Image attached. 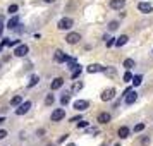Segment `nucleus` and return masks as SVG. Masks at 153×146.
<instances>
[{"instance_id":"a211bd4d","label":"nucleus","mask_w":153,"mask_h":146,"mask_svg":"<svg viewBox=\"0 0 153 146\" xmlns=\"http://www.w3.org/2000/svg\"><path fill=\"white\" fill-rule=\"evenodd\" d=\"M69 102H71V93H69V91H65L62 96H60V103H62L64 107H65V105L69 103Z\"/></svg>"},{"instance_id":"9d476101","label":"nucleus","mask_w":153,"mask_h":146,"mask_svg":"<svg viewBox=\"0 0 153 146\" xmlns=\"http://www.w3.org/2000/svg\"><path fill=\"white\" fill-rule=\"evenodd\" d=\"M105 69H107V67L100 65V64H91V65H88V67H86V72L95 74V72H105Z\"/></svg>"},{"instance_id":"412c9836","label":"nucleus","mask_w":153,"mask_h":146,"mask_svg":"<svg viewBox=\"0 0 153 146\" xmlns=\"http://www.w3.org/2000/svg\"><path fill=\"white\" fill-rule=\"evenodd\" d=\"M38 83H40V77L38 76H31V79H29V83H28V88H33V86H36Z\"/></svg>"},{"instance_id":"bb28decb","label":"nucleus","mask_w":153,"mask_h":146,"mask_svg":"<svg viewBox=\"0 0 153 146\" xmlns=\"http://www.w3.org/2000/svg\"><path fill=\"white\" fill-rule=\"evenodd\" d=\"M143 129H145V124H136L134 127H132V131L134 132H141Z\"/></svg>"},{"instance_id":"4be33fe9","label":"nucleus","mask_w":153,"mask_h":146,"mask_svg":"<svg viewBox=\"0 0 153 146\" xmlns=\"http://www.w3.org/2000/svg\"><path fill=\"white\" fill-rule=\"evenodd\" d=\"M120 28V26H119V21H112V22H108V31H117V29Z\"/></svg>"},{"instance_id":"4468645a","label":"nucleus","mask_w":153,"mask_h":146,"mask_svg":"<svg viewBox=\"0 0 153 146\" xmlns=\"http://www.w3.org/2000/svg\"><path fill=\"white\" fill-rule=\"evenodd\" d=\"M126 5V0H110V9L114 10H120V9H124Z\"/></svg>"},{"instance_id":"2eb2a0df","label":"nucleus","mask_w":153,"mask_h":146,"mask_svg":"<svg viewBox=\"0 0 153 146\" xmlns=\"http://www.w3.org/2000/svg\"><path fill=\"white\" fill-rule=\"evenodd\" d=\"M17 26H19V16H12L10 19H9V22H7V28L9 29H17Z\"/></svg>"},{"instance_id":"dca6fc26","label":"nucleus","mask_w":153,"mask_h":146,"mask_svg":"<svg viewBox=\"0 0 153 146\" xmlns=\"http://www.w3.org/2000/svg\"><path fill=\"white\" fill-rule=\"evenodd\" d=\"M129 132H131V129H129V127H126V125H122V127H119L117 136H119L120 139H126L127 136H129Z\"/></svg>"},{"instance_id":"0eeeda50","label":"nucleus","mask_w":153,"mask_h":146,"mask_svg":"<svg viewBox=\"0 0 153 146\" xmlns=\"http://www.w3.org/2000/svg\"><path fill=\"white\" fill-rule=\"evenodd\" d=\"M102 102H110V100H114L115 98V90L114 88H108V90H105L103 93H102Z\"/></svg>"},{"instance_id":"aec40b11","label":"nucleus","mask_w":153,"mask_h":146,"mask_svg":"<svg viewBox=\"0 0 153 146\" xmlns=\"http://www.w3.org/2000/svg\"><path fill=\"white\" fill-rule=\"evenodd\" d=\"M134 65H136V62H134L132 59H126V60H124V67H126V70H131L132 67H134Z\"/></svg>"},{"instance_id":"e433bc0d","label":"nucleus","mask_w":153,"mask_h":146,"mask_svg":"<svg viewBox=\"0 0 153 146\" xmlns=\"http://www.w3.org/2000/svg\"><path fill=\"white\" fill-rule=\"evenodd\" d=\"M67 136H69V134H64L62 138H60V143H64V141H65V139H67Z\"/></svg>"},{"instance_id":"f8f14e48","label":"nucleus","mask_w":153,"mask_h":146,"mask_svg":"<svg viewBox=\"0 0 153 146\" xmlns=\"http://www.w3.org/2000/svg\"><path fill=\"white\" fill-rule=\"evenodd\" d=\"M79 40H81V35L79 33H69V35L65 36V42L69 43V45H76Z\"/></svg>"},{"instance_id":"c03bdc74","label":"nucleus","mask_w":153,"mask_h":146,"mask_svg":"<svg viewBox=\"0 0 153 146\" xmlns=\"http://www.w3.org/2000/svg\"><path fill=\"white\" fill-rule=\"evenodd\" d=\"M102 146H105V145H102Z\"/></svg>"},{"instance_id":"5701e85b","label":"nucleus","mask_w":153,"mask_h":146,"mask_svg":"<svg viewBox=\"0 0 153 146\" xmlns=\"http://www.w3.org/2000/svg\"><path fill=\"white\" fill-rule=\"evenodd\" d=\"M141 83H143V76H141V74L132 77V84H134V86H141Z\"/></svg>"},{"instance_id":"473e14b6","label":"nucleus","mask_w":153,"mask_h":146,"mask_svg":"<svg viewBox=\"0 0 153 146\" xmlns=\"http://www.w3.org/2000/svg\"><path fill=\"white\" fill-rule=\"evenodd\" d=\"M19 45V40H12V42H9L7 47H17Z\"/></svg>"},{"instance_id":"7ed1b4c3","label":"nucleus","mask_w":153,"mask_h":146,"mask_svg":"<svg viewBox=\"0 0 153 146\" xmlns=\"http://www.w3.org/2000/svg\"><path fill=\"white\" fill-rule=\"evenodd\" d=\"M29 108H31V102H24V103H21L17 108H16V115H26L29 112Z\"/></svg>"},{"instance_id":"a878e982","label":"nucleus","mask_w":153,"mask_h":146,"mask_svg":"<svg viewBox=\"0 0 153 146\" xmlns=\"http://www.w3.org/2000/svg\"><path fill=\"white\" fill-rule=\"evenodd\" d=\"M17 9H19V7H17V5H16V4H12V5H9L7 12H9V14H12V16H14L16 12H17Z\"/></svg>"},{"instance_id":"6ab92c4d","label":"nucleus","mask_w":153,"mask_h":146,"mask_svg":"<svg viewBox=\"0 0 153 146\" xmlns=\"http://www.w3.org/2000/svg\"><path fill=\"white\" fill-rule=\"evenodd\" d=\"M21 103H22V96L21 95H17V96H14L12 100H10V107H19Z\"/></svg>"},{"instance_id":"f3484780","label":"nucleus","mask_w":153,"mask_h":146,"mask_svg":"<svg viewBox=\"0 0 153 146\" xmlns=\"http://www.w3.org/2000/svg\"><path fill=\"white\" fill-rule=\"evenodd\" d=\"M127 40H129V38H127L126 35L119 36L117 40H115V47H122V45H126V43H127Z\"/></svg>"},{"instance_id":"a18cd8bd","label":"nucleus","mask_w":153,"mask_h":146,"mask_svg":"<svg viewBox=\"0 0 153 146\" xmlns=\"http://www.w3.org/2000/svg\"><path fill=\"white\" fill-rule=\"evenodd\" d=\"M0 65H2V64H0Z\"/></svg>"},{"instance_id":"6e6552de","label":"nucleus","mask_w":153,"mask_h":146,"mask_svg":"<svg viewBox=\"0 0 153 146\" xmlns=\"http://www.w3.org/2000/svg\"><path fill=\"white\" fill-rule=\"evenodd\" d=\"M53 60H55L57 64H64V62H67V60H69V57L65 55L62 50H57L55 53H53Z\"/></svg>"},{"instance_id":"c85d7f7f","label":"nucleus","mask_w":153,"mask_h":146,"mask_svg":"<svg viewBox=\"0 0 153 146\" xmlns=\"http://www.w3.org/2000/svg\"><path fill=\"white\" fill-rule=\"evenodd\" d=\"M79 90H83V83L79 81V83H74V86H72V91H79Z\"/></svg>"},{"instance_id":"2f4dec72","label":"nucleus","mask_w":153,"mask_h":146,"mask_svg":"<svg viewBox=\"0 0 153 146\" xmlns=\"http://www.w3.org/2000/svg\"><path fill=\"white\" fill-rule=\"evenodd\" d=\"M148 143H150V138H148V136H145V138H141V145H143V146H146Z\"/></svg>"},{"instance_id":"f704fd0d","label":"nucleus","mask_w":153,"mask_h":146,"mask_svg":"<svg viewBox=\"0 0 153 146\" xmlns=\"http://www.w3.org/2000/svg\"><path fill=\"white\" fill-rule=\"evenodd\" d=\"M88 132L90 134H98V129H88Z\"/></svg>"},{"instance_id":"423d86ee","label":"nucleus","mask_w":153,"mask_h":146,"mask_svg":"<svg viewBox=\"0 0 153 146\" xmlns=\"http://www.w3.org/2000/svg\"><path fill=\"white\" fill-rule=\"evenodd\" d=\"M28 52H29L28 45H17V47L14 48V55L16 57H26Z\"/></svg>"},{"instance_id":"9b49d317","label":"nucleus","mask_w":153,"mask_h":146,"mask_svg":"<svg viewBox=\"0 0 153 146\" xmlns=\"http://www.w3.org/2000/svg\"><path fill=\"white\" fill-rule=\"evenodd\" d=\"M110 120H112V115L108 112H102V113H98V117H97V122H100V124H108Z\"/></svg>"},{"instance_id":"393cba45","label":"nucleus","mask_w":153,"mask_h":146,"mask_svg":"<svg viewBox=\"0 0 153 146\" xmlns=\"http://www.w3.org/2000/svg\"><path fill=\"white\" fill-rule=\"evenodd\" d=\"M81 70H83V67H81V65H77L76 69L72 70V76H71V77H72V79H76V77L79 76V74H81Z\"/></svg>"},{"instance_id":"1a4fd4ad","label":"nucleus","mask_w":153,"mask_h":146,"mask_svg":"<svg viewBox=\"0 0 153 146\" xmlns=\"http://www.w3.org/2000/svg\"><path fill=\"white\" fill-rule=\"evenodd\" d=\"M136 100H138V93H136L134 90H131V91H129V93L124 96V103H126V105H132Z\"/></svg>"},{"instance_id":"39448f33","label":"nucleus","mask_w":153,"mask_h":146,"mask_svg":"<svg viewBox=\"0 0 153 146\" xmlns=\"http://www.w3.org/2000/svg\"><path fill=\"white\" fill-rule=\"evenodd\" d=\"M72 107H74V110H77V112H84L90 107V102H86V100H77V102L72 103Z\"/></svg>"},{"instance_id":"72a5a7b5","label":"nucleus","mask_w":153,"mask_h":146,"mask_svg":"<svg viewBox=\"0 0 153 146\" xmlns=\"http://www.w3.org/2000/svg\"><path fill=\"white\" fill-rule=\"evenodd\" d=\"M2 31H4V17L0 16V38H2Z\"/></svg>"},{"instance_id":"58836bf2","label":"nucleus","mask_w":153,"mask_h":146,"mask_svg":"<svg viewBox=\"0 0 153 146\" xmlns=\"http://www.w3.org/2000/svg\"><path fill=\"white\" fill-rule=\"evenodd\" d=\"M4 122H5V117H0V125L4 124Z\"/></svg>"},{"instance_id":"f03ea898","label":"nucleus","mask_w":153,"mask_h":146,"mask_svg":"<svg viewBox=\"0 0 153 146\" xmlns=\"http://www.w3.org/2000/svg\"><path fill=\"white\" fill-rule=\"evenodd\" d=\"M64 117H65V110L64 108H55V110L52 112V115H50L52 122H60Z\"/></svg>"},{"instance_id":"7c9ffc66","label":"nucleus","mask_w":153,"mask_h":146,"mask_svg":"<svg viewBox=\"0 0 153 146\" xmlns=\"http://www.w3.org/2000/svg\"><path fill=\"white\" fill-rule=\"evenodd\" d=\"M5 138H7V131H5V129H0V141L5 139Z\"/></svg>"},{"instance_id":"f257e3e1","label":"nucleus","mask_w":153,"mask_h":146,"mask_svg":"<svg viewBox=\"0 0 153 146\" xmlns=\"http://www.w3.org/2000/svg\"><path fill=\"white\" fill-rule=\"evenodd\" d=\"M74 26V21L71 19V17H62L60 21H59V24H57V28L60 29V31H65V29H71Z\"/></svg>"},{"instance_id":"ddd939ff","label":"nucleus","mask_w":153,"mask_h":146,"mask_svg":"<svg viewBox=\"0 0 153 146\" xmlns=\"http://www.w3.org/2000/svg\"><path fill=\"white\" fill-rule=\"evenodd\" d=\"M62 86H64V79H62V77H55V79L52 81V84H50V90L57 91V90H60Z\"/></svg>"},{"instance_id":"c756f323","label":"nucleus","mask_w":153,"mask_h":146,"mask_svg":"<svg viewBox=\"0 0 153 146\" xmlns=\"http://www.w3.org/2000/svg\"><path fill=\"white\" fill-rule=\"evenodd\" d=\"M84 127H88V122H86V120H79V124H77V129H84Z\"/></svg>"},{"instance_id":"4c0bfd02","label":"nucleus","mask_w":153,"mask_h":146,"mask_svg":"<svg viewBox=\"0 0 153 146\" xmlns=\"http://www.w3.org/2000/svg\"><path fill=\"white\" fill-rule=\"evenodd\" d=\"M43 2H45V4H53L55 0H43Z\"/></svg>"},{"instance_id":"cd10ccee","label":"nucleus","mask_w":153,"mask_h":146,"mask_svg":"<svg viewBox=\"0 0 153 146\" xmlns=\"http://www.w3.org/2000/svg\"><path fill=\"white\" fill-rule=\"evenodd\" d=\"M132 77H134V76H132L131 72L127 70V72L124 74V83H129V81H132Z\"/></svg>"},{"instance_id":"ea45409f","label":"nucleus","mask_w":153,"mask_h":146,"mask_svg":"<svg viewBox=\"0 0 153 146\" xmlns=\"http://www.w3.org/2000/svg\"><path fill=\"white\" fill-rule=\"evenodd\" d=\"M67 146H76V145H74V143H69V145H67Z\"/></svg>"},{"instance_id":"20e7f679","label":"nucleus","mask_w":153,"mask_h":146,"mask_svg":"<svg viewBox=\"0 0 153 146\" xmlns=\"http://www.w3.org/2000/svg\"><path fill=\"white\" fill-rule=\"evenodd\" d=\"M138 10L143 12V14H150L153 10V5L150 2H138Z\"/></svg>"},{"instance_id":"a19ab883","label":"nucleus","mask_w":153,"mask_h":146,"mask_svg":"<svg viewBox=\"0 0 153 146\" xmlns=\"http://www.w3.org/2000/svg\"><path fill=\"white\" fill-rule=\"evenodd\" d=\"M114 146H120V145H114Z\"/></svg>"},{"instance_id":"c9c22d12","label":"nucleus","mask_w":153,"mask_h":146,"mask_svg":"<svg viewBox=\"0 0 153 146\" xmlns=\"http://www.w3.org/2000/svg\"><path fill=\"white\" fill-rule=\"evenodd\" d=\"M77 120H81V117H79V115H77V117H72V119H71V122H77Z\"/></svg>"},{"instance_id":"79ce46f5","label":"nucleus","mask_w":153,"mask_h":146,"mask_svg":"<svg viewBox=\"0 0 153 146\" xmlns=\"http://www.w3.org/2000/svg\"><path fill=\"white\" fill-rule=\"evenodd\" d=\"M48 146H53V145H48Z\"/></svg>"},{"instance_id":"b1692460","label":"nucleus","mask_w":153,"mask_h":146,"mask_svg":"<svg viewBox=\"0 0 153 146\" xmlns=\"http://www.w3.org/2000/svg\"><path fill=\"white\" fill-rule=\"evenodd\" d=\"M53 103H55V96H53V95H47V98H45V105L50 107V105H53Z\"/></svg>"},{"instance_id":"37998d69","label":"nucleus","mask_w":153,"mask_h":146,"mask_svg":"<svg viewBox=\"0 0 153 146\" xmlns=\"http://www.w3.org/2000/svg\"><path fill=\"white\" fill-rule=\"evenodd\" d=\"M152 53H153V50H152Z\"/></svg>"}]
</instances>
